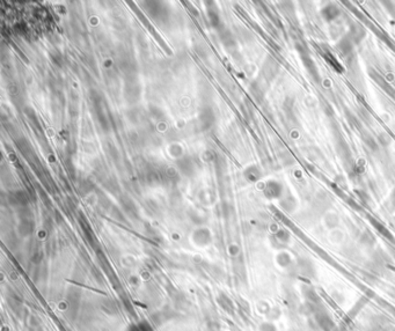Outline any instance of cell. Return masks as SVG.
<instances>
[{
	"label": "cell",
	"instance_id": "1",
	"mask_svg": "<svg viewBox=\"0 0 395 331\" xmlns=\"http://www.w3.org/2000/svg\"><path fill=\"white\" fill-rule=\"evenodd\" d=\"M315 319H317L319 327H320L323 331H331V329L334 328V322L331 321L330 317L328 316V314H326L324 312H318L317 315H315Z\"/></svg>",
	"mask_w": 395,
	"mask_h": 331
},
{
	"label": "cell",
	"instance_id": "2",
	"mask_svg": "<svg viewBox=\"0 0 395 331\" xmlns=\"http://www.w3.org/2000/svg\"><path fill=\"white\" fill-rule=\"evenodd\" d=\"M261 331H276V328H275L274 324L271 323H264L262 324Z\"/></svg>",
	"mask_w": 395,
	"mask_h": 331
}]
</instances>
